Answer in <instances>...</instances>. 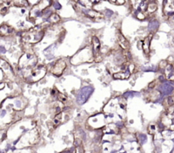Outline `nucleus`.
I'll return each mask as SVG.
<instances>
[{"label":"nucleus","mask_w":174,"mask_h":153,"mask_svg":"<svg viewBox=\"0 0 174 153\" xmlns=\"http://www.w3.org/2000/svg\"><path fill=\"white\" fill-rule=\"evenodd\" d=\"M54 1H56V0H54Z\"/></svg>","instance_id":"13"},{"label":"nucleus","mask_w":174,"mask_h":153,"mask_svg":"<svg viewBox=\"0 0 174 153\" xmlns=\"http://www.w3.org/2000/svg\"><path fill=\"white\" fill-rule=\"evenodd\" d=\"M160 91L163 94H165V95H168V94H172V91H173V87L171 85L170 83H162L161 85L160 86Z\"/></svg>","instance_id":"2"},{"label":"nucleus","mask_w":174,"mask_h":153,"mask_svg":"<svg viewBox=\"0 0 174 153\" xmlns=\"http://www.w3.org/2000/svg\"><path fill=\"white\" fill-rule=\"evenodd\" d=\"M93 43H94V51L95 53L99 52L100 49V43L97 37H94L93 38Z\"/></svg>","instance_id":"4"},{"label":"nucleus","mask_w":174,"mask_h":153,"mask_svg":"<svg viewBox=\"0 0 174 153\" xmlns=\"http://www.w3.org/2000/svg\"><path fill=\"white\" fill-rule=\"evenodd\" d=\"M157 5L155 4V3H151L148 5V11L149 12H154L155 10H156Z\"/></svg>","instance_id":"6"},{"label":"nucleus","mask_w":174,"mask_h":153,"mask_svg":"<svg viewBox=\"0 0 174 153\" xmlns=\"http://www.w3.org/2000/svg\"><path fill=\"white\" fill-rule=\"evenodd\" d=\"M117 2L119 4H123L125 3L124 0H117Z\"/></svg>","instance_id":"12"},{"label":"nucleus","mask_w":174,"mask_h":153,"mask_svg":"<svg viewBox=\"0 0 174 153\" xmlns=\"http://www.w3.org/2000/svg\"><path fill=\"white\" fill-rule=\"evenodd\" d=\"M139 137H140V142L142 144H144L147 140V138H146V135L145 134H140L139 135Z\"/></svg>","instance_id":"8"},{"label":"nucleus","mask_w":174,"mask_h":153,"mask_svg":"<svg viewBox=\"0 0 174 153\" xmlns=\"http://www.w3.org/2000/svg\"><path fill=\"white\" fill-rule=\"evenodd\" d=\"M49 20H51V22H58L60 20V18L59 17V15L56 14H52L50 15Z\"/></svg>","instance_id":"5"},{"label":"nucleus","mask_w":174,"mask_h":153,"mask_svg":"<svg viewBox=\"0 0 174 153\" xmlns=\"http://www.w3.org/2000/svg\"><path fill=\"white\" fill-rule=\"evenodd\" d=\"M159 22H158V20H152V21H150L149 23V26H148V28L150 31H157V29L159 28Z\"/></svg>","instance_id":"3"},{"label":"nucleus","mask_w":174,"mask_h":153,"mask_svg":"<svg viewBox=\"0 0 174 153\" xmlns=\"http://www.w3.org/2000/svg\"><path fill=\"white\" fill-rule=\"evenodd\" d=\"M93 92H94V88L91 86H86V87H83V89H81L77 96H76V101H77L78 104L83 105L84 103H86L89 99V97L92 95Z\"/></svg>","instance_id":"1"},{"label":"nucleus","mask_w":174,"mask_h":153,"mask_svg":"<svg viewBox=\"0 0 174 153\" xmlns=\"http://www.w3.org/2000/svg\"><path fill=\"white\" fill-rule=\"evenodd\" d=\"M6 52V50H5V48L4 47H3L0 45V53H5Z\"/></svg>","instance_id":"11"},{"label":"nucleus","mask_w":174,"mask_h":153,"mask_svg":"<svg viewBox=\"0 0 174 153\" xmlns=\"http://www.w3.org/2000/svg\"><path fill=\"white\" fill-rule=\"evenodd\" d=\"M167 101H168V104L172 105L174 103V98H173V97H172V96H170V97H168Z\"/></svg>","instance_id":"10"},{"label":"nucleus","mask_w":174,"mask_h":153,"mask_svg":"<svg viewBox=\"0 0 174 153\" xmlns=\"http://www.w3.org/2000/svg\"><path fill=\"white\" fill-rule=\"evenodd\" d=\"M54 7L55 9H61V5H60L58 2H55L54 3Z\"/></svg>","instance_id":"9"},{"label":"nucleus","mask_w":174,"mask_h":153,"mask_svg":"<svg viewBox=\"0 0 174 153\" xmlns=\"http://www.w3.org/2000/svg\"><path fill=\"white\" fill-rule=\"evenodd\" d=\"M15 4L20 5V6H27L28 3H27V0H17Z\"/></svg>","instance_id":"7"}]
</instances>
